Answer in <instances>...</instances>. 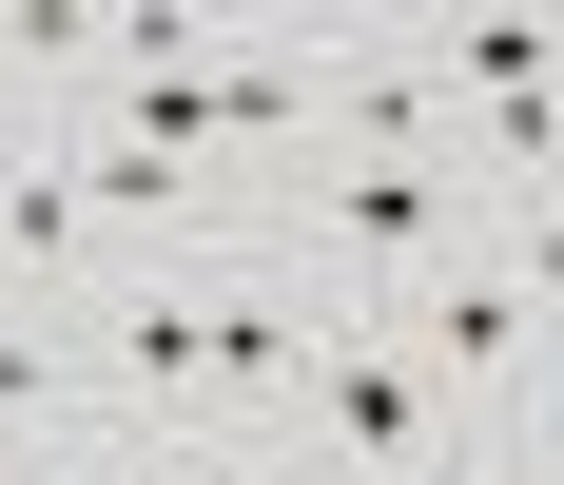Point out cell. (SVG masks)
Returning <instances> with one entry per match:
<instances>
[{"instance_id": "6da1fadb", "label": "cell", "mask_w": 564, "mask_h": 485, "mask_svg": "<svg viewBox=\"0 0 564 485\" xmlns=\"http://www.w3.org/2000/svg\"><path fill=\"white\" fill-rule=\"evenodd\" d=\"M370 330H390V350L448 388L487 447H545V330H564V291H545V233H467V253H429V272H409Z\"/></svg>"}, {"instance_id": "7a4b0ae2", "label": "cell", "mask_w": 564, "mask_h": 485, "mask_svg": "<svg viewBox=\"0 0 564 485\" xmlns=\"http://www.w3.org/2000/svg\"><path fill=\"white\" fill-rule=\"evenodd\" d=\"M273 447H312L332 485H467V466H487V428H467V408H448L429 370H409V350H390L370 311H350L332 350L292 370V428H273Z\"/></svg>"}, {"instance_id": "3957f363", "label": "cell", "mask_w": 564, "mask_h": 485, "mask_svg": "<svg viewBox=\"0 0 564 485\" xmlns=\"http://www.w3.org/2000/svg\"><path fill=\"white\" fill-rule=\"evenodd\" d=\"M98 466V350L78 291H0V485H78Z\"/></svg>"}, {"instance_id": "277c9868", "label": "cell", "mask_w": 564, "mask_h": 485, "mask_svg": "<svg viewBox=\"0 0 564 485\" xmlns=\"http://www.w3.org/2000/svg\"><path fill=\"white\" fill-rule=\"evenodd\" d=\"M98 214H78V156H58L40 117H0V291H98Z\"/></svg>"}, {"instance_id": "5b68a950", "label": "cell", "mask_w": 564, "mask_h": 485, "mask_svg": "<svg viewBox=\"0 0 564 485\" xmlns=\"http://www.w3.org/2000/svg\"><path fill=\"white\" fill-rule=\"evenodd\" d=\"M215 485H332V466H312V447H234Z\"/></svg>"}]
</instances>
